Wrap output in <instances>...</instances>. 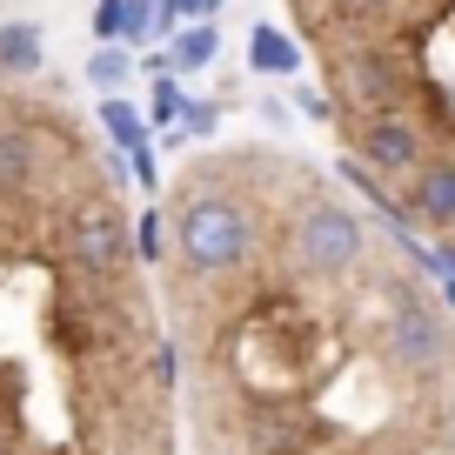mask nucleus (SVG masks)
<instances>
[{
  "label": "nucleus",
  "instance_id": "1",
  "mask_svg": "<svg viewBox=\"0 0 455 455\" xmlns=\"http://www.w3.org/2000/svg\"><path fill=\"white\" fill-rule=\"evenodd\" d=\"M174 255L188 275H228L255 255V214L228 195H188L174 214Z\"/></svg>",
  "mask_w": 455,
  "mask_h": 455
},
{
  "label": "nucleus",
  "instance_id": "2",
  "mask_svg": "<svg viewBox=\"0 0 455 455\" xmlns=\"http://www.w3.org/2000/svg\"><path fill=\"white\" fill-rule=\"evenodd\" d=\"M295 268L315 275V282H335V275H348L362 261V248H369V228H362V214L335 208V201H315L308 214L295 221Z\"/></svg>",
  "mask_w": 455,
  "mask_h": 455
},
{
  "label": "nucleus",
  "instance_id": "3",
  "mask_svg": "<svg viewBox=\"0 0 455 455\" xmlns=\"http://www.w3.org/2000/svg\"><path fill=\"white\" fill-rule=\"evenodd\" d=\"M60 248H68V261L81 275H114L134 255L128 248V221H121V208H114L108 195H81L74 201L68 221H60Z\"/></svg>",
  "mask_w": 455,
  "mask_h": 455
},
{
  "label": "nucleus",
  "instance_id": "4",
  "mask_svg": "<svg viewBox=\"0 0 455 455\" xmlns=\"http://www.w3.org/2000/svg\"><path fill=\"white\" fill-rule=\"evenodd\" d=\"M355 161L369 174H415L422 168V128H415L402 108L369 114V121L355 128Z\"/></svg>",
  "mask_w": 455,
  "mask_h": 455
},
{
  "label": "nucleus",
  "instance_id": "5",
  "mask_svg": "<svg viewBox=\"0 0 455 455\" xmlns=\"http://www.w3.org/2000/svg\"><path fill=\"white\" fill-rule=\"evenodd\" d=\"M388 355L409 362V369H442L449 362V328H442V315L422 295H395V308H388Z\"/></svg>",
  "mask_w": 455,
  "mask_h": 455
},
{
  "label": "nucleus",
  "instance_id": "6",
  "mask_svg": "<svg viewBox=\"0 0 455 455\" xmlns=\"http://www.w3.org/2000/svg\"><path fill=\"white\" fill-rule=\"evenodd\" d=\"M335 81H341V94H348V100H362L369 114L402 108V94H409V81H402V74L388 68V60L375 54V47H355V54H341Z\"/></svg>",
  "mask_w": 455,
  "mask_h": 455
},
{
  "label": "nucleus",
  "instance_id": "7",
  "mask_svg": "<svg viewBox=\"0 0 455 455\" xmlns=\"http://www.w3.org/2000/svg\"><path fill=\"white\" fill-rule=\"evenodd\" d=\"M409 221L455 228V161H422L409 181Z\"/></svg>",
  "mask_w": 455,
  "mask_h": 455
},
{
  "label": "nucleus",
  "instance_id": "8",
  "mask_svg": "<svg viewBox=\"0 0 455 455\" xmlns=\"http://www.w3.org/2000/svg\"><path fill=\"white\" fill-rule=\"evenodd\" d=\"M214 54H221V28H214V20H188V28L174 34V47H168L161 68H168V74H201Z\"/></svg>",
  "mask_w": 455,
  "mask_h": 455
},
{
  "label": "nucleus",
  "instance_id": "9",
  "mask_svg": "<svg viewBox=\"0 0 455 455\" xmlns=\"http://www.w3.org/2000/svg\"><path fill=\"white\" fill-rule=\"evenodd\" d=\"M248 68L255 74H301V47L282 28H255L248 34Z\"/></svg>",
  "mask_w": 455,
  "mask_h": 455
},
{
  "label": "nucleus",
  "instance_id": "10",
  "mask_svg": "<svg viewBox=\"0 0 455 455\" xmlns=\"http://www.w3.org/2000/svg\"><path fill=\"white\" fill-rule=\"evenodd\" d=\"M41 68V28L34 20H7L0 28V74H34Z\"/></svg>",
  "mask_w": 455,
  "mask_h": 455
},
{
  "label": "nucleus",
  "instance_id": "11",
  "mask_svg": "<svg viewBox=\"0 0 455 455\" xmlns=\"http://www.w3.org/2000/svg\"><path fill=\"white\" fill-rule=\"evenodd\" d=\"M100 128H108L121 148H141V141H148V121L128 108V100H100Z\"/></svg>",
  "mask_w": 455,
  "mask_h": 455
},
{
  "label": "nucleus",
  "instance_id": "12",
  "mask_svg": "<svg viewBox=\"0 0 455 455\" xmlns=\"http://www.w3.org/2000/svg\"><path fill=\"white\" fill-rule=\"evenodd\" d=\"M161 0H121V41H155Z\"/></svg>",
  "mask_w": 455,
  "mask_h": 455
},
{
  "label": "nucleus",
  "instance_id": "13",
  "mask_svg": "<svg viewBox=\"0 0 455 455\" xmlns=\"http://www.w3.org/2000/svg\"><path fill=\"white\" fill-rule=\"evenodd\" d=\"M221 0H161V20L155 28H188V20H214Z\"/></svg>",
  "mask_w": 455,
  "mask_h": 455
},
{
  "label": "nucleus",
  "instance_id": "14",
  "mask_svg": "<svg viewBox=\"0 0 455 455\" xmlns=\"http://www.w3.org/2000/svg\"><path fill=\"white\" fill-rule=\"evenodd\" d=\"M214 128H221V108H214V100H181V134L188 141H208Z\"/></svg>",
  "mask_w": 455,
  "mask_h": 455
},
{
  "label": "nucleus",
  "instance_id": "15",
  "mask_svg": "<svg viewBox=\"0 0 455 455\" xmlns=\"http://www.w3.org/2000/svg\"><path fill=\"white\" fill-rule=\"evenodd\" d=\"M87 81L94 87H121L128 81V54H121V47H100V54L87 60Z\"/></svg>",
  "mask_w": 455,
  "mask_h": 455
},
{
  "label": "nucleus",
  "instance_id": "16",
  "mask_svg": "<svg viewBox=\"0 0 455 455\" xmlns=\"http://www.w3.org/2000/svg\"><path fill=\"white\" fill-rule=\"evenodd\" d=\"M181 74H161V81H155V114H161V121H174V114H181Z\"/></svg>",
  "mask_w": 455,
  "mask_h": 455
},
{
  "label": "nucleus",
  "instance_id": "17",
  "mask_svg": "<svg viewBox=\"0 0 455 455\" xmlns=\"http://www.w3.org/2000/svg\"><path fill=\"white\" fill-rule=\"evenodd\" d=\"M94 34L100 41H121V0H100L94 7Z\"/></svg>",
  "mask_w": 455,
  "mask_h": 455
},
{
  "label": "nucleus",
  "instance_id": "18",
  "mask_svg": "<svg viewBox=\"0 0 455 455\" xmlns=\"http://www.w3.org/2000/svg\"><path fill=\"white\" fill-rule=\"evenodd\" d=\"M128 248H141V261H155V255H161V221H155V214L141 221V235H128Z\"/></svg>",
  "mask_w": 455,
  "mask_h": 455
},
{
  "label": "nucleus",
  "instance_id": "19",
  "mask_svg": "<svg viewBox=\"0 0 455 455\" xmlns=\"http://www.w3.org/2000/svg\"><path fill=\"white\" fill-rule=\"evenodd\" d=\"M341 7H348V14H355V20H375V14H388L395 0H341Z\"/></svg>",
  "mask_w": 455,
  "mask_h": 455
},
{
  "label": "nucleus",
  "instance_id": "20",
  "mask_svg": "<svg viewBox=\"0 0 455 455\" xmlns=\"http://www.w3.org/2000/svg\"><path fill=\"white\" fill-rule=\"evenodd\" d=\"M295 100H301V114H315V121L328 114V100H322V94H308V87H295Z\"/></svg>",
  "mask_w": 455,
  "mask_h": 455
},
{
  "label": "nucleus",
  "instance_id": "21",
  "mask_svg": "<svg viewBox=\"0 0 455 455\" xmlns=\"http://www.w3.org/2000/svg\"><path fill=\"white\" fill-rule=\"evenodd\" d=\"M0 455H7V422H0Z\"/></svg>",
  "mask_w": 455,
  "mask_h": 455
}]
</instances>
